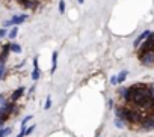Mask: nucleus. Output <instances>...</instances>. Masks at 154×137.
Returning <instances> with one entry per match:
<instances>
[{
  "label": "nucleus",
  "instance_id": "6e6552de",
  "mask_svg": "<svg viewBox=\"0 0 154 137\" xmlns=\"http://www.w3.org/2000/svg\"><path fill=\"white\" fill-rule=\"evenodd\" d=\"M115 115H116V118H118V119H122V121H125V109H124V107H119V109H116V110H115Z\"/></svg>",
  "mask_w": 154,
  "mask_h": 137
},
{
  "label": "nucleus",
  "instance_id": "5701e85b",
  "mask_svg": "<svg viewBox=\"0 0 154 137\" xmlns=\"http://www.w3.org/2000/svg\"><path fill=\"white\" fill-rule=\"evenodd\" d=\"M110 83H112L113 86H115V85H118V79H116V77H112V79H110Z\"/></svg>",
  "mask_w": 154,
  "mask_h": 137
},
{
  "label": "nucleus",
  "instance_id": "20e7f679",
  "mask_svg": "<svg viewBox=\"0 0 154 137\" xmlns=\"http://www.w3.org/2000/svg\"><path fill=\"white\" fill-rule=\"evenodd\" d=\"M9 53H11V44H5L3 48H2V51H0V62L5 63L6 59H8V56H9Z\"/></svg>",
  "mask_w": 154,
  "mask_h": 137
},
{
  "label": "nucleus",
  "instance_id": "2eb2a0df",
  "mask_svg": "<svg viewBox=\"0 0 154 137\" xmlns=\"http://www.w3.org/2000/svg\"><path fill=\"white\" fill-rule=\"evenodd\" d=\"M32 79H33V80H38V79H39V70H38V68H33Z\"/></svg>",
  "mask_w": 154,
  "mask_h": 137
},
{
  "label": "nucleus",
  "instance_id": "b1692460",
  "mask_svg": "<svg viewBox=\"0 0 154 137\" xmlns=\"http://www.w3.org/2000/svg\"><path fill=\"white\" fill-rule=\"evenodd\" d=\"M33 66H35V68H38V57H35V59H33Z\"/></svg>",
  "mask_w": 154,
  "mask_h": 137
},
{
  "label": "nucleus",
  "instance_id": "f8f14e48",
  "mask_svg": "<svg viewBox=\"0 0 154 137\" xmlns=\"http://www.w3.org/2000/svg\"><path fill=\"white\" fill-rule=\"evenodd\" d=\"M11 131H12V128H9V127L8 128H0V137H6Z\"/></svg>",
  "mask_w": 154,
  "mask_h": 137
},
{
  "label": "nucleus",
  "instance_id": "a878e982",
  "mask_svg": "<svg viewBox=\"0 0 154 137\" xmlns=\"http://www.w3.org/2000/svg\"><path fill=\"white\" fill-rule=\"evenodd\" d=\"M77 2H79V3H80V5H82V3H83V2H85V0H77Z\"/></svg>",
  "mask_w": 154,
  "mask_h": 137
},
{
  "label": "nucleus",
  "instance_id": "ddd939ff",
  "mask_svg": "<svg viewBox=\"0 0 154 137\" xmlns=\"http://www.w3.org/2000/svg\"><path fill=\"white\" fill-rule=\"evenodd\" d=\"M17 33H18V27H17V26H14V27H12V30L8 33V36H9L11 39H14V38L17 36Z\"/></svg>",
  "mask_w": 154,
  "mask_h": 137
},
{
  "label": "nucleus",
  "instance_id": "aec40b11",
  "mask_svg": "<svg viewBox=\"0 0 154 137\" xmlns=\"http://www.w3.org/2000/svg\"><path fill=\"white\" fill-rule=\"evenodd\" d=\"M33 130H35V127H29V128H26V136L32 134V133H33Z\"/></svg>",
  "mask_w": 154,
  "mask_h": 137
},
{
  "label": "nucleus",
  "instance_id": "f3484780",
  "mask_svg": "<svg viewBox=\"0 0 154 137\" xmlns=\"http://www.w3.org/2000/svg\"><path fill=\"white\" fill-rule=\"evenodd\" d=\"M3 74H5V63L0 62V80L3 79Z\"/></svg>",
  "mask_w": 154,
  "mask_h": 137
},
{
  "label": "nucleus",
  "instance_id": "f257e3e1",
  "mask_svg": "<svg viewBox=\"0 0 154 137\" xmlns=\"http://www.w3.org/2000/svg\"><path fill=\"white\" fill-rule=\"evenodd\" d=\"M139 59H140L142 63L146 65V66L154 65V50H149V51H146V53H143V54H139Z\"/></svg>",
  "mask_w": 154,
  "mask_h": 137
},
{
  "label": "nucleus",
  "instance_id": "393cba45",
  "mask_svg": "<svg viewBox=\"0 0 154 137\" xmlns=\"http://www.w3.org/2000/svg\"><path fill=\"white\" fill-rule=\"evenodd\" d=\"M9 26H12V24H11V21H9V20H8V21H5V27H9Z\"/></svg>",
  "mask_w": 154,
  "mask_h": 137
},
{
  "label": "nucleus",
  "instance_id": "423d86ee",
  "mask_svg": "<svg viewBox=\"0 0 154 137\" xmlns=\"http://www.w3.org/2000/svg\"><path fill=\"white\" fill-rule=\"evenodd\" d=\"M149 33H151L149 30H145V32H142V33H140V35L136 38V41H134V47H139V45H140V44H142V42H143V41H145V39L149 36Z\"/></svg>",
  "mask_w": 154,
  "mask_h": 137
},
{
  "label": "nucleus",
  "instance_id": "dca6fc26",
  "mask_svg": "<svg viewBox=\"0 0 154 137\" xmlns=\"http://www.w3.org/2000/svg\"><path fill=\"white\" fill-rule=\"evenodd\" d=\"M59 12L60 14L65 12V2H63V0H60V2H59Z\"/></svg>",
  "mask_w": 154,
  "mask_h": 137
},
{
  "label": "nucleus",
  "instance_id": "7ed1b4c3",
  "mask_svg": "<svg viewBox=\"0 0 154 137\" xmlns=\"http://www.w3.org/2000/svg\"><path fill=\"white\" fill-rule=\"evenodd\" d=\"M27 14H20V15H14L9 21H11V24L12 26H18V24H21V23H24L26 20H27Z\"/></svg>",
  "mask_w": 154,
  "mask_h": 137
},
{
  "label": "nucleus",
  "instance_id": "f03ea898",
  "mask_svg": "<svg viewBox=\"0 0 154 137\" xmlns=\"http://www.w3.org/2000/svg\"><path fill=\"white\" fill-rule=\"evenodd\" d=\"M18 3L24 9H36L38 8V0H18Z\"/></svg>",
  "mask_w": 154,
  "mask_h": 137
},
{
  "label": "nucleus",
  "instance_id": "39448f33",
  "mask_svg": "<svg viewBox=\"0 0 154 137\" xmlns=\"http://www.w3.org/2000/svg\"><path fill=\"white\" fill-rule=\"evenodd\" d=\"M143 130H154V118H145L140 121Z\"/></svg>",
  "mask_w": 154,
  "mask_h": 137
},
{
  "label": "nucleus",
  "instance_id": "9b49d317",
  "mask_svg": "<svg viewBox=\"0 0 154 137\" xmlns=\"http://www.w3.org/2000/svg\"><path fill=\"white\" fill-rule=\"evenodd\" d=\"M127 74H128L127 71H121V73H119V76L116 77V79H118V83H124V80L127 79Z\"/></svg>",
  "mask_w": 154,
  "mask_h": 137
},
{
  "label": "nucleus",
  "instance_id": "412c9836",
  "mask_svg": "<svg viewBox=\"0 0 154 137\" xmlns=\"http://www.w3.org/2000/svg\"><path fill=\"white\" fill-rule=\"evenodd\" d=\"M8 33H6V30L5 29H0V39H2V38H5Z\"/></svg>",
  "mask_w": 154,
  "mask_h": 137
},
{
  "label": "nucleus",
  "instance_id": "9d476101",
  "mask_svg": "<svg viewBox=\"0 0 154 137\" xmlns=\"http://www.w3.org/2000/svg\"><path fill=\"white\" fill-rule=\"evenodd\" d=\"M11 51H12V53H15V54H20V53H21V47H20L18 44L12 42V44H11Z\"/></svg>",
  "mask_w": 154,
  "mask_h": 137
},
{
  "label": "nucleus",
  "instance_id": "a211bd4d",
  "mask_svg": "<svg viewBox=\"0 0 154 137\" xmlns=\"http://www.w3.org/2000/svg\"><path fill=\"white\" fill-rule=\"evenodd\" d=\"M6 104H8L6 98H5L3 95H0V107H2V106H6Z\"/></svg>",
  "mask_w": 154,
  "mask_h": 137
},
{
  "label": "nucleus",
  "instance_id": "1a4fd4ad",
  "mask_svg": "<svg viewBox=\"0 0 154 137\" xmlns=\"http://www.w3.org/2000/svg\"><path fill=\"white\" fill-rule=\"evenodd\" d=\"M56 68H57V53L54 51L53 56H51V73L56 71Z\"/></svg>",
  "mask_w": 154,
  "mask_h": 137
},
{
  "label": "nucleus",
  "instance_id": "4468645a",
  "mask_svg": "<svg viewBox=\"0 0 154 137\" xmlns=\"http://www.w3.org/2000/svg\"><path fill=\"white\" fill-rule=\"evenodd\" d=\"M115 127H116V128H124V121L116 118V119H115Z\"/></svg>",
  "mask_w": 154,
  "mask_h": 137
},
{
  "label": "nucleus",
  "instance_id": "0eeeda50",
  "mask_svg": "<svg viewBox=\"0 0 154 137\" xmlns=\"http://www.w3.org/2000/svg\"><path fill=\"white\" fill-rule=\"evenodd\" d=\"M23 94H24V86H20V88H18L17 91H14V92H12V97H11V101L14 103V101H17V100H20Z\"/></svg>",
  "mask_w": 154,
  "mask_h": 137
},
{
  "label": "nucleus",
  "instance_id": "6ab92c4d",
  "mask_svg": "<svg viewBox=\"0 0 154 137\" xmlns=\"http://www.w3.org/2000/svg\"><path fill=\"white\" fill-rule=\"evenodd\" d=\"M50 107H51V100H50V98H47V101H45V106H44V109H45V110H48Z\"/></svg>",
  "mask_w": 154,
  "mask_h": 137
},
{
  "label": "nucleus",
  "instance_id": "4be33fe9",
  "mask_svg": "<svg viewBox=\"0 0 154 137\" xmlns=\"http://www.w3.org/2000/svg\"><path fill=\"white\" fill-rule=\"evenodd\" d=\"M32 118H33V116H32V115H29V116H26V118H24V119H23V122H21V124H27V122H29V121H30V119H32Z\"/></svg>",
  "mask_w": 154,
  "mask_h": 137
}]
</instances>
